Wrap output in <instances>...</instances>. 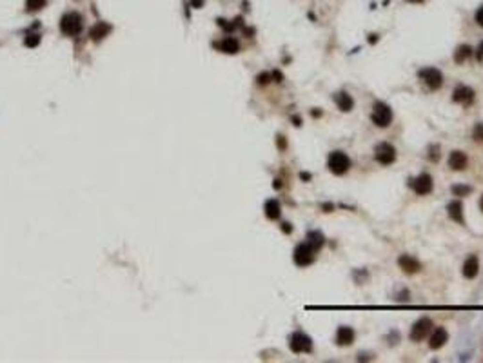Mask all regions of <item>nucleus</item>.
<instances>
[{"label": "nucleus", "instance_id": "nucleus-13", "mask_svg": "<svg viewBox=\"0 0 483 363\" xmlns=\"http://www.w3.org/2000/svg\"><path fill=\"white\" fill-rule=\"evenodd\" d=\"M447 340H449L447 331H445L443 327H436L433 331L431 338H429V347H431L433 350H438V349H441L445 343H447Z\"/></svg>", "mask_w": 483, "mask_h": 363}, {"label": "nucleus", "instance_id": "nucleus-25", "mask_svg": "<svg viewBox=\"0 0 483 363\" xmlns=\"http://www.w3.org/2000/svg\"><path fill=\"white\" fill-rule=\"evenodd\" d=\"M472 138H474L476 142L483 143V122L482 124H476V127L472 131Z\"/></svg>", "mask_w": 483, "mask_h": 363}, {"label": "nucleus", "instance_id": "nucleus-23", "mask_svg": "<svg viewBox=\"0 0 483 363\" xmlns=\"http://www.w3.org/2000/svg\"><path fill=\"white\" fill-rule=\"evenodd\" d=\"M470 192H472V187H470V185H462V184L452 185V194H454V196H469Z\"/></svg>", "mask_w": 483, "mask_h": 363}, {"label": "nucleus", "instance_id": "nucleus-4", "mask_svg": "<svg viewBox=\"0 0 483 363\" xmlns=\"http://www.w3.org/2000/svg\"><path fill=\"white\" fill-rule=\"evenodd\" d=\"M82 26H84L82 24V16L78 13H75V11L65 13L62 16V20H60V31L67 36H77L82 31Z\"/></svg>", "mask_w": 483, "mask_h": 363}, {"label": "nucleus", "instance_id": "nucleus-14", "mask_svg": "<svg viewBox=\"0 0 483 363\" xmlns=\"http://www.w3.org/2000/svg\"><path fill=\"white\" fill-rule=\"evenodd\" d=\"M354 338H356V332H354L353 327L343 325V327H340L338 331H336V345H340V347L351 345V343L354 342Z\"/></svg>", "mask_w": 483, "mask_h": 363}, {"label": "nucleus", "instance_id": "nucleus-20", "mask_svg": "<svg viewBox=\"0 0 483 363\" xmlns=\"http://www.w3.org/2000/svg\"><path fill=\"white\" fill-rule=\"evenodd\" d=\"M109 33H111V26H109V24H106V22H98V24H96V26L91 29V33H89V35H91V38H93V40H96V42H98V40H102V38H106Z\"/></svg>", "mask_w": 483, "mask_h": 363}, {"label": "nucleus", "instance_id": "nucleus-34", "mask_svg": "<svg viewBox=\"0 0 483 363\" xmlns=\"http://www.w3.org/2000/svg\"><path fill=\"white\" fill-rule=\"evenodd\" d=\"M480 209L483 211V196H482V200H480Z\"/></svg>", "mask_w": 483, "mask_h": 363}, {"label": "nucleus", "instance_id": "nucleus-26", "mask_svg": "<svg viewBox=\"0 0 483 363\" xmlns=\"http://www.w3.org/2000/svg\"><path fill=\"white\" fill-rule=\"evenodd\" d=\"M38 42H40V36L38 35H28L26 36V46H29V47H35V46H38Z\"/></svg>", "mask_w": 483, "mask_h": 363}, {"label": "nucleus", "instance_id": "nucleus-7", "mask_svg": "<svg viewBox=\"0 0 483 363\" xmlns=\"http://www.w3.org/2000/svg\"><path fill=\"white\" fill-rule=\"evenodd\" d=\"M289 347L295 354H305V352H311L312 350V340H311L307 334L303 332H295L289 340Z\"/></svg>", "mask_w": 483, "mask_h": 363}, {"label": "nucleus", "instance_id": "nucleus-27", "mask_svg": "<svg viewBox=\"0 0 483 363\" xmlns=\"http://www.w3.org/2000/svg\"><path fill=\"white\" fill-rule=\"evenodd\" d=\"M474 18H476V24H478V26H482V28H483V6L480 7V9H478V11H476V15H474Z\"/></svg>", "mask_w": 483, "mask_h": 363}, {"label": "nucleus", "instance_id": "nucleus-9", "mask_svg": "<svg viewBox=\"0 0 483 363\" xmlns=\"http://www.w3.org/2000/svg\"><path fill=\"white\" fill-rule=\"evenodd\" d=\"M409 185H411V189L416 192V194H420V196H425V194H429V192L433 191L434 182H433V176H431L429 173H421L418 178L411 180Z\"/></svg>", "mask_w": 483, "mask_h": 363}, {"label": "nucleus", "instance_id": "nucleus-17", "mask_svg": "<svg viewBox=\"0 0 483 363\" xmlns=\"http://www.w3.org/2000/svg\"><path fill=\"white\" fill-rule=\"evenodd\" d=\"M447 211H449V216H451L456 223H462L463 225V221L465 220H463V205H462V202H460V200L451 202L449 207H447Z\"/></svg>", "mask_w": 483, "mask_h": 363}, {"label": "nucleus", "instance_id": "nucleus-30", "mask_svg": "<svg viewBox=\"0 0 483 363\" xmlns=\"http://www.w3.org/2000/svg\"><path fill=\"white\" fill-rule=\"evenodd\" d=\"M273 77L276 79V82H281V79H283V77H281V73H278V71H274Z\"/></svg>", "mask_w": 483, "mask_h": 363}, {"label": "nucleus", "instance_id": "nucleus-28", "mask_svg": "<svg viewBox=\"0 0 483 363\" xmlns=\"http://www.w3.org/2000/svg\"><path fill=\"white\" fill-rule=\"evenodd\" d=\"M269 79H271L269 73H262L258 77V84H262V86H264V84H269Z\"/></svg>", "mask_w": 483, "mask_h": 363}, {"label": "nucleus", "instance_id": "nucleus-3", "mask_svg": "<svg viewBox=\"0 0 483 363\" xmlns=\"http://www.w3.org/2000/svg\"><path fill=\"white\" fill-rule=\"evenodd\" d=\"M371 120H373L376 127H389L390 122H392V109L383 102H376L374 107H373Z\"/></svg>", "mask_w": 483, "mask_h": 363}, {"label": "nucleus", "instance_id": "nucleus-5", "mask_svg": "<svg viewBox=\"0 0 483 363\" xmlns=\"http://www.w3.org/2000/svg\"><path fill=\"white\" fill-rule=\"evenodd\" d=\"M418 77L420 80L425 84L429 89H440L443 86V75H441L440 69H436V67H423V69H420L418 71Z\"/></svg>", "mask_w": 483, "mask_h": 363}, {"label": "nucleus", "instance_id": "nucleus-15", "mask_svg": "<svg viewBox=\"0 0 483 363\" xmlns=\"http://www.w3.org/2000/svg\"><path fill=\"white\" fill-rule=\"evenodd\" d=\"M334 102H336V106H338L340 111H343V113H349V111H353L354 107V100L353 96L345 91H338L334 95Z\"/></svg>", "mask_w": 483, "mask_h": 363}, {"label": "nucleus", "instance_id": "nucleus-6", "mask_svg": "<svg viewBox=\"0 0 483 363\" xmlns=\"http://www.w3.org/2000/svg\"><path fill=\"white\" fill-rule=\"evenodd\" d=\"M374 158L378 164L390 165L396 162V147L389 142H380L374 147Z\"/></svg>", "mask_w": 483, "mask_h": 363}, {"label": "nucleus", "instance_id": "nucleus-16", "mask_svg": "<svg viewBox=\"0 0 483 363\" xmlns=\"http://www.w3.org/2000/svg\"><path fill=\"white\" fill-rule=\"evenodd\" d=\"M478 272H480V260H478V256L472 254V256L467 258L465 264H463V276L472 280V278L478 276Z\"/></svg>", "mask_w": 483, "mask_h": 363}, {"label": "nucleus", "instance_id": "nucleus-32", "mask_svg": "<svg viewBox=\"0 0 483 363\" xmlns=\"http://www.w3.org/2000/svg\"><path fill=\"white\" fill-rule=\"evenodd\" d=\"M283 231H285V233H291V223H283Z\"/></svg>", "mask_w": 483, "mask_h": 363}, {"label": "nucleus", "instance_id": "nucleus-11", "mask_svg": "<svg viewBox=\"0 0 483 363\" xmlns=\"http://www.w3.org/2000/svg\"><path fill=\"white\" fill-rule=\"evenodd\" d=\"M452 100L462 106H470L474 102V89L469 86H458L452 91Z\"/></svg>", "mask_w": 483, "mask_h": 363}, {"label": "nucleus", "instance_id": "nucleus-21", "mask_svg": "<svg viewBox=\"0 0 483 363\" xmlns=\"http://www.w3.org/2000/svg\"><path fill=\"white\" fill-rule=\"evenodd\" d=\"M307 243H311V245H312L314 249L320 251L322 247H324L325 238H324V235H322L320 231H309V233H307Z\"/></svg>", "mask_w": 483, "mask_h": 363}, {"label": "nucleus", "instance_id": "nucleus-19", "mask_svg": "<svg viewBox=\"0 0 483 363\" xmlns=\"http://www.w3.org/2000/svg\"><path fill=\"white\" fill-rule=\"evenodd\" d=\"M218 47H220V51H224V53L234 55V53H238L240 51V44H238L236 38H233V36H225L224 40L218 44Z\"/></svg>", "mask_w": 483, "mask_h": 363}, {"label": "nucleus", "instance_id": "nucleus-18", "mask_svg": "<svg viewBox=\"0 0 483 363\" xmlns=\"http://www.w3.org/2000/svg\"><path fill=\"white\" fill-rule=\"evenodd\" d=\"M265 216L269 220H278L281 214V207H280V202L278 200H267L265 202Z\"/></svg>", "mask_w": 483, "mask_h": 363}, {"label": "nucleus", "instance_id": "nucleus-29", "mask_svg": "<svg viewBox=\"0 0 483 363\" xmlns=\"http://www.w3.org/2000/svg\"><path fill=\"white\" fill-rule=\"evenodd\" d=\"M476 58H478V62H482V64H483V42H480V46H478Z\"/></svg>", "mask_w": 483, "mask_h": 363}, {"label": "nucleus", "instance_id": "nucleus-12", "mask_svg": "<svg viewBox=\"0 0 483 363\" xmlns=\"http://www.w3.org/2000/svg\"><path fill=\"white\" fill-rule=\"evenodd\" d=\"M469 165V157L463 151H452L449 157V167L452 171H465Z\"/></svg>", "mask_w": 483, "mask_h": 363}, {"label": "nucleus", "instance_id": "nucleus-1", "mask_svg": "<svg viewBox=\"0 0 483 363\" xmlns=\"http://www.w3.org/2000/svg\"><path fill=\"white\" fill-rule=\"evenodd\" d=\"M351 165H353V162H351V158L347 157L343 151H332L331 155H329V158H327V167L336 176L345 174L351 169Z\"/></svg>", "mask_w": 483, "mask_h": 363}, {"label": "nucleus", "instance_id": "nucleus-31", "mask_svg": "<svg viewBox=\"0 0 483 363\" xmlns=\"http://www.w3.org/2000/svg\"><path fill=\"white\" fill-rule=\"evenodd\" d=\"M202 2H203V0H191V4H193L195 7H200V6H202Z\"/></svg>", "mask_w": 483, "mask_h": 363}, {"label": "nucleus", "instance_id": "nucleus-24", "mask_svg": "<svg viewBox=\"0 0 483 363\" xmlns=\"http://www.w3.org/2000/svg\"><path fill=\"white\" fill-rule=\"evenodd\" d=\"M47 0H26V9L28 11H40L46 6Z\"/></svg>", "mask_w": 483, "mask_h": 363}, {"label": "nucleus", "instance_id": "nucleus-10", "mask_svg": "<svg viewBox=\"0 0 483 363\" xmlns=\"http://www.w3.org/2000/svg\"><path fill=\"white\" fill-rule=\"evenodd\" d=\"M398 265L405 274H418L421 271V264L418 258L411 256V254H402L398 258Z\"/></svg>", "mask_w": 483, "mask_h": 363}, {"label": "nucleus", "instance_id": "nucleus-22", "mask_svg": "<svg viewBox=\"0 0 483 363\" xmlns=\"http://www.w3.org/2000/svg\"><path fill=\"white\" fill-rule=\"evenodd\" d=\"M470 55H472V49L469 46H460L458 51H454V62L456 64H463L465 60H469Z\"/></svg>", "mask_w": 483, "mask_h": 363}, {"label": "nucleus", "instance_id": "nucleus-2", "mask_svg": "<svg viewBox=\"0 0 483 363\" xmlns=\"http://www.w3.org/2000/svg\"><path fill=\"white\" fill-rule=\"evenodd\" d=\"M314 258H316V249L307 242L296 245L295 253H293V260L298 267H307L314 262Z\"/></svg>", "mask_w": 483, "mask_h": 363}, {"label": "nucleus", "instance_id": "nucleus-33", "mask_svg": "<svg viewBox=\"0 0 483 363\" xmlns=\"http://www.w3.org/2000/svg\"><path fill=\"white\" fill-rule=\"evenodd\" d=\"M409 2H414V4H421V2H425V0H409Z\"/></svg>", "mask_w": 483, "mask_h": 363}, {"label": "nucleus", "instance_id": "nucleus-8", "mask_svg": "<svg viewBox=\"0 0 483 363\" xmlns=\"http://www.w3.org/2000/svg\"><path fill=\"white\" fill-rule=\"evenodd\" d=\"M431 332H433V321H431V318H420V320L411 327L409 338H411L412 342H421V340H425Z\"/></svg>", "mask_w": 483, "mask_h": 363}]
</instances>
